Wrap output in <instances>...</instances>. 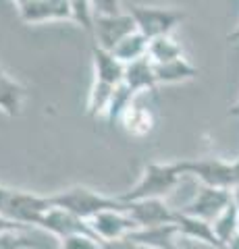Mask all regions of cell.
<instances>
[{
	"label": "cell",
	"mask_w": 239,
	"mask_h": 249,
	"mask_svg": "<svg viewBox=\"0 0 239 249\" xmlns=\"http://www.w3.org/2000/svg\"><path fill=\"white\" fill-rule=\"evenodd\" d=\"M185 177L183 160L179 162H150L144 168V173L127 193L119 196L125 204L140 199H163L166 193H171L177 183Z\"/></svg>",
	"instance_id": "1"
},
{
	"label": "cell",
	"mask_w": 239,
	"mask_h": 249,
	"mask_svg": "<svg viewBox=\"0 0 239 249\" xmlns=\"http://www.w3.org/2000/svg\"><path fill=\"white\" fill-rule=\"evenodd\" d=\"M50 199H52V206L69 210L71 214L83 218L86 222H90L96 214L106 212V210H127V204L121 197L104 196V193L86 185H73L65 191L50 196Z\"/></svg>",
	"instance_id": "2"
},
{
	"label": "cell",
	"mask_w": 239,
	"mask_h": 249,
	"mask_svg": "<svg viewBox=\"0 0 239 249\" xmlns=\"http://www.w3.org/2000/svg\"><path fill=\"white\" fill-rule=\"evenodd\" d=\"M129 15L135 21V27L148 40H156L163 36H173V31L185 21L181 9L173 6H150V4H131Z\"/></svg>",
	"instance_id": "3"
},
{
	"label": "cell",
	"mask_w": 239,
	"mask_h": 249,
	"mask_svg": "<svg viewBox=\"0 0 239 249\" xmlns=\"http://www.w3.org/2000/svg\"><path fill=\"white\" fill-rule=\"evenodd\" d=\"M52 208L50 196H36L29 191L9 189V196L2 206V214L27 229H40L42 218Z\"/></svg>",
	"instance_id": "4"
},
{
	"label": "cell",
	"mask_w": 239,
	"mask_h": 249,
	"mask_svg": "<svg viewBox=\"0 0 239 249\" xmlns=\"http://www.w3.org/2000/svg\"><path fill=\"white\" fill-rule=\"evenodd\" d=\"M135 21L129 13L119 15H94V29H92V40L98 48L112 52L127 36L135 34Z\"/></svg>",
	"instance_id": "5"
},
{
	"label": "cell",
	"mask_w": 239,
	"mask_h": 249,
	"mask_svg": "<svg viewBox=\"0 0 239 249\" xmlns=\"http://www.w3.org/2000/svg\"><path fill=\"white\" fill-rule=\"evenodd\" d=\"M231 201H233V191L202 185L196 191V196L191 197L183 208H179V212L212 222L214 218H217L222 210L231 204Z\"/></svg>",
	"instance_id": "6"
},
{
	"label": "cell",
	"mask_w": 239,
	"mask_h": 249,
	"mask_svg": "<svg viewBox=\"0 0 239 249\" xmlns=\"http://www.w3.org/2000/svg\"><path fill=\"white\" fill-rule=\"evenodd\" d=\"M40 231H46L50 237H55L58 243L73 235H94L90 222L71 214L69 210L56 208V206H52L48 212H46V216L40 222Z\"/></svg>",
	"instance_id": "7"
},
{
	"label": "cell",
	"mask_w": 239,
	"mask_h": 249,
	"mask_svg": "<svg viewBox=\"0 0 239 249\" xmlns=\"http://www.w3.org/2000/svg\"><path fill=\"white\" fill-rule=\"evenodd\" d=\"M19 19L27 25L48 21H73L71 0H27L19 6Z\"/></svg>",
	"instance_id": "8"
},
{
	"label": "cell",
	"mask_w": 239,
	"mask_h": 249,
	"mask_svg": "<svg viewBox=\"0 0 239 249\" xmlns=\"http://www.w3.org/2000/svg\"><path fill=\"white\" fill-rule=\"evenodd\" d=\"M127 214L140 229L163 227V224H175L177 210H173L165 199H140L129 201Z\"/></svg>",
	"instance_id": "9"
},
{
	"label": "cell",
	"mask_w": 239,
	"mask_h": 249,
	"mask_svg": "<svg viewBox=\"0 0 239 249\" xmlns=\"http://www.w3.org/2000/svg\"><path fill=\"white\" fill-rule=\"evenodd\" d=\"M90 227L100 241H114L125 239L140 227L133 222V218L127 214V210H106L100 212L90 220Z\"/></svg>",
	"instance_id": "10"
},
{
	"label": "cell",
	"mask_w": 239,
	"mask_h": 249,
	"mask_svg": "<svg viewBox=\"0 0 239 249\" xmlns=\"http://www.w3.org/2000/svg\"><path fill=\"white\" fill-rule=\"evenodd\" d=\"M137 98L129 104L127 110L121 114V119H119L117 124L125 131L129 137L142 139V137H148L152 131L156 129V112H154L150 106L140 104L137 102Z\"/></svg>",
	"instance_id": "11"
},
{
	"label": "cell",
	"mask_w": 239,
	"mask_h": 249,
	"mask_svg": "<svg viewBox=\"0 0 239 249\" xmlns=\"http://www.w3.org/2000/svg\"><path fill=\"white\" fill-rule=\"evenodd\" d=\"M175 224L179 229V237L185 239H194L198 243H204L212 249H227L225 245L219 241V237L214 235V229H212V222L202 220V218H194V216H187L177 210V216H175Z\"/></svg>",
	"instance_id": "12"
},
{
	"label": "cell",
	"mask_w": 239,
	"mask_h": 249,
	"mask_svg": "<svg viewBox=\"0 0 239 249\" xmlns=\"http://www.w3.org/2000/svg\"><path fill=\"white\" fill-rule=\"evenodd\" d=\"M92 65H94L96 81L121 85L123 79H125V65L119 58H114L112 52L98 48L96 44H92Z\"/></svg>",
	"instance_id": "13"
},
{
	"label": "cell",
	"mask_w": 239,
	"mask_h": 249,
	"mask_svg": "<svg viewBox=\"0 0 239 249\" xmlns=\"http://www.w3.org/2000/svg\"><path fill=\"white\" fill-rule=\"evenodd\" d=\"M123 83H125L135 96H142V93H154L158 88V83H156V77H154L152 60L148 56H144V58L127 65Z\"/></svg>",
	"instance_id": "14"
},
{
	"label": "cell",
	"mask_w": 239,
	"mask_h": 249,
	"mask_svg": "<svg viewBox=\"0 0 239 249\" xmlns=\"http://www.w3.org/2000/svg\"><path fill=\"white\" fill-rule=\"evenodd\" d=\"M177 237L179 229L177 224H163V227H152V229H137L129 235L131 241L144 247L154 249H177Z\"/></svg>",
	"instance_id": "15"
},
{
	"label": "cell",
	"mask_w": 239,
	"mask_h": 249,
	"mask_svg": "<svg viewBox=\"0 0 239 249\" xmlns=\"http://www.w3.org/2000/svg\"><path fill=\"white\" fill-rule=\"evenodd\" d=\"M198 75H200V69L196 65H191L185 56L171 60V62H163V65H154V77H156L158 85H173V83L191 81V79H196Z\"/></svg>",
	"instance_id": "16"
},
{
	"label": "cell",
	"mask_w": 239,
	"mask_h": 249,
	"mask_svg": "<svg viewBox=\"0 0 239 249\" xmlns=\"http://www.w3.org/2000/svg\"><path fill=\"white\" fill-rule=\"evenodd\" d=\"M25 104V88L9 75H0V112L6 116H19Z\"/></svg>",
	"instance_id": "17"
},
{
	"label": "cell",
	"mask_w": 239,
	"mask_h": 249,
	"mask_svg": "<svg viewBox=\"0 0 239 249\" xmlns=\"http://www.w3.org/2000/svg\"><path fill=\"white\" fill-rule=\"evenodd\" d=\"M117 85L104 83V81H96L92 83V89L88 93V102H86V114L90 119H104L106 112H109L110 100Z\"/></svg>",
	"instance_id": "18"
},
{
	"label": "cell",
	"mask_w": 239,
	"mask_h": 249,
	"mask_svg": "<svg viewBox=\"0 0 239 249\" xmlns=\"http://www.w3.org/2000/svg\"><path fill=\"white\" fill-rule=\"evenodd\" d=\"M212 229L225 247L239 235V206L235 204V199L212 220Z\"/></svg>",
	"instance_id": "19"
},
{
	"label": "cell",
	"mask_w": 239,
	"mask_h": 249,
	"mask_svg": "<svg viewBox=\"0 0 239 249\" xmlns=\"http://www.w3.org/2000/svg\"><path fill=\"white\" fill-rule=\"evenodd\" d=\"M148 44H150L148 37H146L144 34H140V31H135V34L127 36L125 40L112 50V54H114V58H119L123 65L127 67V65H131V62L148 56Z\"/></svg>",
	"instance_id": "20"
},
{
	"label": "cell",
	"mask_w": 239,
	"mask_h": 249,
	"mask_svg": "<svg viewBox=\"0 0 239 249\" xmlns=\"http://www.w3.org/2000/svg\"><path fill=\"white\" fill-rule=\"evenodd\" d=\"M32 231L2 232L0 235V249H60L58 243H48V241L36 239Z\"/></svg>",
	"instance_id": "21"
},
{
	"label": "cell",
	"mask_w": 239,
	"mask_h": 249,
	"mask_svg": "<svg viewBox=\"0 0 239 249\" xmlns=\"http://www.w3.org/2000/svg\"><path fill=\"white\" fill-rule=\"evenodd\" d=\"M181 56H183V48L173 36L156 37V40H150V44H148V58L154 62V65L171 62V60H177Z\"/></svg>",
	"instance_id": "22"
},
{
	"label": "cell",
	"mask_w": 239,
	"mask_h": 249,
	"mask_svg": "<svg viewBox=\"0 0 239 249\" xmlns=\"http://www.w3.org/2000/svg\"><path fill=\"white\" fill-rule=\"evenodd\" d=\"M135 98H137V96L127 88L125 83L117 85V88H114V93H112V100H110V106H109V112H106V116H104L106 123H109V124L119 123L121 114L127 110L129 104L133 102Z\"/></svg>",
	"instance_id": "23"
},
{
	"label": "cell",
	"mask_w": 239,
	"mask_h": 249,
	"mask_svg": "<svg viewBox=\"0 0 239 249\" xmlns=\"http://www.w3.org/2000/svg\"><path fill=\"white\" fill-rule=\"evenodd\" d=\"M71 9H73V21L92 36V29H94V11H92L90 0H71Z\"/></svg>",
	"instance_id": "24"
},
{
	"label": "cell",
	"mask_w": 239,
	"mask_h": 249,
	"mask_svg": "<svg viewBox=\"0 0 239 249\" xmlns=\"http://www.w3.org/2000/svg\"><path fill=\"white\" fill-rule=\"evenodd\" d=\"M60 249H102V241L96 235H73L60 241Z\"/></svg>",
	"instance_id": "25"
},
{
	"label": "cell",
	"mask_w": 239,
	"mask_h": 249,
	"mask_svg": "<svg viewBox=\"0 0 239 249\" xmlns=\"http://www.w3.org/2000/svg\"><path fill=\"white\" fill-rule=\"evenodd\" d=\"M94 15H119L121 11V0H90Z\"/></svg>",
	"instance_id": "26"
},
{
	"label": "cell",
	"mask_w": 239,
	"mask_h": 249,
	"mask_svg": "<svg viewBox=\"0 0 239 249\" xmlns=\"http://www.w3.org/2000/svg\"><path fill=\"white\" fill-rule=\"evenodd\" d=\"M102 249H140V245L135 241H131L129 237H125L114 241H102Z\"/></svg>",
	"instance_id": "27"
},
{
	"label": "cell",
	"mask_w": 239,
	"mask_h": 249,
	"mask_svg": "<svg viewBox=\"0 0 239 249\" xmlns=\"http://www.w3.org/2000/svg\"><path fill=\"white\" fill-rule=\"evenodd\" d=\"M11 231H32V229L21 227L19 222L11 220V218H6L2 212H0V235H2V232H11Z\"/></svg>",
	"instance_id": "28"
},
{
	"label": "cell",
	"mask_w": 239,
	"mask_h": 249,
	"mask_svg": "<svg viewBox=\"0 0 239 249\" xmlns=\"http://www.w3.org/2000/svg\"><path fill=\"white\" fill-rule=\"evenodd\" d=\"M6 196H9V189L0 185V212H2V206H4V201H6Z\"/></svg>",
	"instance_id": "29"
},
{
	"label": "cell",
	"mask_w": 239,
	"mask_h": 249,
	"mask_svg": "<svg viewBox=\"0 0 239 249\" xmlns=\"http://www.w3.org/2000/svg\"><path fill=\"white\" fill-rule=\"evenodd\" d=\"M227 42H239V25L227 36Z\"/></svg>",
	"instance_id": "30"
},
{
	"label": "cell",
	"mask_w": 239,
	"mask_h": 249,
	"mask_svg": "<svg viewBox=\"0 0 239 249\" xmlns=\"http://www.w3.org/2000/svg\"><path fill=\"white\" fill-rule=\"evenodd\" d=\"M229 114H231V116H239V98H237V102L229 108Z\"/></svg>",
	"instance_id": "31"
},
{
	"label": "cell",
	"mask_w": 239,
	"mask_h": 249,
	"mask_svg": "<svg viewBox=\"0 0 239 249\" xmlns=\"http://www.w3.org/2000/svg\"><path fill=\"white\" fill-rule=\"evenodd\" d=\"M227 249H239V235H237V237H235V239L227 245Z\"/></svg>",
	"instance_id": "32"
},
{
	"label": "cell",
	"mask_w": 239,
	"mask_h": 249,
	"mask_svg": "<svg viewBox=\"0 0 239 249\" xmlns=\"http://www.w3.org/2000/svg\"><path fill=\"white\" fill-rule=\"evenodd\" d=\"M13 2H15V4H17V9H19V6H23V4H25V2H27V0H13Z\"/></svg>",
	"instance_id": "33"
},
{
	"label": "cell",
	"mask_w": 239,
	"mask_h": 249,
	"mask_svg": "<svg viewBox=\"0 0 239 249\" xmlns=\"http://www.w3.org/2000/svg\"><path fill=\"white\" fill-rule=\"evenodd\" d=\"M140 249H154V247H144V245H140Z\"/></svg>",
	"instance_id": "34"
}]
</instances>
